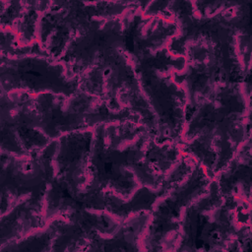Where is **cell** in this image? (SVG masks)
<instances>
[{
  "mask_svg": "<svg viewBox=\"0 0 252 252\" xmlns=\"http://www.w3.org/2000/svg\"><path fill=\"white\" fill-rule=\"evenodd\" d=\"M244 83L220 86L212 99L199 104L185 122L181 141L188 142L200 134L214 135L218 174L233 158L238 148L250 139V110Z\"/></svg>",
  "mask_w": 252,
  "mask_h": 252,
  "instance_id": "cell-1",
  "label": "cell"
},
{
  "mask_svg": "<svg viewBox=\"0 0 252 252\" xmlns=\"http://www.w3.org/2000/svg\"><path fill=\"white\" fill-rule=\"evenodd\" d=\"M239 203L234 196L222 198L217 180L183 212L177 251L228 250L238 240L241 250L250 251V225L238 227L235 215Z\"/></svg>",
  "mask_w": 252,
  "mask_h": 252,
  "instance_id": "cell-2",
  "label": "cell"
},
{
  "mask_svg": "<svg viewBox=\"0 0 252 252\" xmlns=\"http://www.w3.org/2000/svg\"><path fill=\"white\" fill-rule=\"evenodd\" d=\"M140 88L157 118V144L179 143L185 126L186 93L171 80L174 71H182L185 56H173L166 47L156 52L143 51L132 60Z\"/></svg>",
  "mask_w": 252,
  "mask_h": 252,
  "instance_id": "cell-3",
  "label": "cell"
},
{
  "mask_svg": "<svg viewBox=\"0 0 252 252\" xmlns=\"http://www.w3.org/2000/svg\"><path fill=\"white\" fill-rule=\"evenodd\" d=\"M105 125L94 129V142L89 161L91 176L85 190L80 193L83 209L104 211V191L111 190L123 199H128L139 188V182L133 173L145 158V147L150 133L142 134L134 144L123 150L106 146Z\"/></svg>",
  "mask_w": 252,
  "mask_h": 252,
  "instance_id": "cell-4",
  "label": "cell"
},
{
  "mask_svg": "<svg viewBox=\"0 0 252 252\" xmlns=\"http://www.w3.org/2000/svg\"><path fill=\"white\" fill-rule=\"evenodd\" d=\"M58 140L42 150L20 157L1 153V215L27 197L44 198L48 183L54 177L53 158Z\"/></svg>",
  "mask_w": 252,
  "mask_h": 252,
  "instance_id": "cell-5",
  "label": "cell"
},
{
  "mask_svg": "<svg viewBox=\"0 0 252 252\" xmlns=\"http://www.w3.org/2000/svg\"><path fill=\"white\" fill-rule=\"evenodd\" d=\"M211 180L196 160L187 178L156 202L144 235L146 250L161 251L165 244L177 243L184 209L207 192Z\"/></svg>",
  "mask_w": 252,
  "mask_h": 252,
  "instance_id": "cell-6",
  "label": "cell"
},
{
  "mask_svg": "<svg viewBox=\"0 0 252 252\" xmlns=\"http://www.w3.org/2000/svg\"><path fill=\"white\" fill-rule=\"evenodd\" d=\"M1 90L24 91L31 94L51 93L69 98L79 89V77L70 78L65 65L50 57L1 55Z\"/></svg>",
  "mask_w": 252,
  "mask_h": 252,
  "instance_id": "cell-7",
  "label": "cell"
},
{
  "mask_svg": "<svg viewBox=\"0 0 252 252\" xmlns=\"http://www.w3.org/2000/svg\"><path fill=\"white\" fill-rule=\"evenodd\" d=\"M33 98L35 126L51 140H57L70 132L91 128L92 112L103 100L80 90L69 98L51 93H42Z\"/></svg>",
  "mask_w": 252,
  "mask_h": 252,
  "instance_id": "cell-8",
  "label": "cell"
},
{
  "mask_svg": "<svg viewBox=\"0 0 252 252\" xmlns=\"http://www.w3.org/2000/svg\"><path fill=\"white\" fill-rule=\"evenodd\" d=\"M123 51V24L119 18L94 19L85 32L75 36L58 59L70 78H76L93 68L109 52Z\"/></svg>",
  "mask_w": 252,
  "mask_h": 252,
  "instance_id": "cell-9",
  "label": "cell"
},
{
  "mask_svg": "<svg viewBox=\"0 0 252 252\" xmlns=\"http://www.w3.org/2000/svg\"><path fill=\"white\" fill-rule=\"evenodd\" d=\"M94 130L74 131L59 137L53 158L54 176L63 180L75 196L88 185L89 161Z\"/></svg>",
  "mask_w": 252,
  "mask_h": 252,
  "instance_id": "cell-10",
  "label": "cell"
},
{
  "mask_svg": "<svg viewBox=\"0 0 252 252\" xmlns=\"http://www.w3.org/2000/svg\"><path fill=\"white\" fill-rule=\"evenodd\" d=\"M182 73L174 71L173 81L184 85L187 96L185 122L192 116L200 103L212 99L220 86L226 85L221 67L220 55L214 48L208 60L203 62H187Z\"/></svg>",
  "mask_w": 252,
  "mask_h": 252,
  "instance_id": "cell-11",
  "label": "cell"
},
{
  "mask_svg": "<svg viewBox=\"0 0 252 252\" xmlns=\"http://www.w3.org/2000/svg\"><path fill=\"white\" fill-rule=\"evenodd\" d=\"M140 10H128L122 20L123 52L132 60L138 58L143 51L156 52L162 48L178 32L175 23L163 21L159 17L145 19Z\"/></svg>",
  "mask_w": 252,
  "mask_h": 252,
  "instance_id": "cell-12",
  "label": "cell"
},
{
  "mask_svg": "<svg viewBox=\"0 0 252 252\" xmlns=\"http://www.w3.org/2000/svg\"><path fill=\"white\" fill-rule=\"evenodd\" d=\"M60 225L53 241L52 251H79L85 250L89 240L98 231L102 235L112 234L122 220H115L104 211L91 212L82 209L67 216Z\"/></svg>",
  "mask_w": 252,
  "mask_h": 252,
  "instance_id": "cell-13",
  "label": "cell"
},
{
  "mask_svg": "<svg viewBox=\"0 0 252 252\" xmlns=\"http://www.w3.org/2000/svg\"><path fill=\"white\" fill-rule=\"evenodd\" d=\"M44 198L27 197L6 214L1 215L0 247L18 240L35 228L45 226Z\"/></svg>",
  "mask_w": 252,
  "mask_h": 252,
  "instance_id": "cell-14",
  "label": "cell"
},
{
  "mask_svg": "<svg viewBox=\"0 0 252 252\" xmlns=\"http://www.w3.org/2000/svg\"><path fill=\"white\" fill-rule=\"evenodd\" d=\"M151 214L142 212L122 220L118 228L108 237L94 232L84 251H139V239L145 233Z\"/></svg>",
  "mask_w": 252,
  "mask_h": 252,
  "instance_id": "cell-15",
  "label": "cell"
},
{
  "mask_svg": "<svg viewBox=\"0 0 252 252\" xmlns=\"http://www.w3.org/2000/svg\"><path fill=\"white\" fill-rule=\"evenodd\" d=\"M173 189L164 179L158 188H151L142 185L130 198L118 197L111 190H105L103 194L104 212L116 217L119 220H125L131 215L142 212L151 214L156 202Z\"/></svg>",
  "mask_w": 252,
  "mask_h": 252,
  "instance_id": "cell-16",
  "label": "cell"
},
{
  "mask_svg": "<svg viewBox=\"0 0 252 252\" xmlns=\"http://www.w3.org/2000/svg\"><path fill=\"white\" fill-rule=\"evenodd\" d=\"M218 185L222 198L234 196L240 188L243 196L250 201L251 158H242L235 154L233 158L219 173Z\"/></svg>",
  "mask_w": 252,
  "mask_h": 252,
  "instance_id": "cell-17",
  "label": "cell"
},
{
  "mask_svg": "<svg viewBox=\"0 0 252 252\" xmlns=\"http://www.w3.org/2000/svg\"><path fill=\"white\" fill-rule=\"evenodd\" d=\"M66 217L58 215L52 220L46 228L31 235L11 241L0 247V252L15 251H52L53 241L58 233L60 225L66 220Z\"/></svg>",
  "mask_w": 252,
  "mask_h": 252,
  "instance_id": "cell-18",
  "label": "cell"
},
{
  "mask_svg": "<svg viewBox=\"0 0 252 252\" xmlns=\"http://www.w3.org/2000/svg\"><path fill=\"white\" fill-rule=\"evenodd\" d=\"M181 153L177 143L157 144L150 137L145 147V162L158 175L165 176L179 161Z\"/></svg>",
  "mask_w": 252,
  "mask_h": 252,
  "instance_id": "cell-19",
  "label": "cell"
},
{
  "mask_svg": "<svg viewBox=\"0 0 252 252\" xmlns=\"http://www.w3.org/2000/svg\"><path fill=\"white\" fill-rule=\"evenodd\" d=\"M214 135L200 134L188 142L180 141L182 152L193 156L197 161L205 168L210 178H213L214 167L217 161V152L214 148Z\"/></svg>",
  "mask_w": 252,
  "mask_h": 252,
  "instance_id": "cell-20",
  "label": "cell"
},
{
  "mask_svg": "<svg viewBox=\"0 0 252 252\" xmlns=\"http://www.w3.org/2000/svg\"><path fill=\"white\" fill-rule=\"evenodd\" d=\"M145 133L150 132L144 125L132 120L108 123L105 125L106 146L118 149L123 144L130 143Z\"/></svg>",
  "mask_w": 252,
  "mask_h": 252,
  "instance_id": "cell-21",
  "label": "cell"
},
{
  "mask_svg": "<svg viewBox=\"0 0 252 252\" xmlns=\"http://www.w3.org/2000/svg\"><path fill=\"white\" fill-rule=\"evenodd\" d=\"M25 11L21 18L16 22V29L19 34L20 41L27 44L31 43L35 38L37 26L40 20L41 13L35 8L33 1H23Z\"/></svg>",
  "mask_w": 252,
  "mask_h": 252,
  "instance_id": "cell-22",
  "label": "cell"
},
{
  "mask_svg": "<svg viewBox=\"0 0 252 252\" xmlns=\"http://www.w3.org/2000/svg\"><path fill=\"white\" fill-rule=\"evenodd\" d=\"M103 72V67L99 64H96L83 75H81L79 77L80 91L104 100L105 80Z\"/></svg>",
  "mask_w": 252,
  "mask_h": 252,
  "instance_id": "cell-23",
  "label": "cell"
},
{
  "mask_svg": "<svg viewBox=\"0 0 252 252\" xmlns=\"http://www.w3.org/2000/svg\"><path fill=\"white\" fill-rule=\"evenodd\" d=\"M25 11L24 2L21 1H8L0 0V16L2 29L11 27L21 18Z\"/></svg>",
  "mask_w": 252,
  "mask_h": 252,
  "instance_id": "cell-24",
  "label": "cell"
},
{
  "mask_svg": "<svg viewBox=\"0 0 252 252\" xmlns=\"http://www.w3.org/2000/svg\"><path fill=\"white\" fill-rule=\"evenodd\" d=\"M238 3L239 1H195L193 6L200 17L209 18L227 8L234 7Z\"/></svg>",
  "mask_w": 252,
  "mask_h": 252,
  "instance_id": "cell-25",
  "label": "cell"
},
{
  "mask_svg": "<svg viewBox=\"0 0 252 252\" xmlns=\"http://www.w3.org/2000/svg\"><path fill=\"white\" fill-rule=\"evenodd\" d=\"M168 5H169V1H153V2L150 1L149 5L143 11V14L145 16H152V17L163 16V17H166L167 19H170L172 15L167 10Z\"/></svg>",
  "mask_w": 252,
  "mask_h": 252,
  "instance_id": "cell-26",
  "label": "cell"
}]
</instances>
